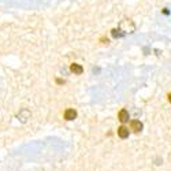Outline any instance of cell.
<instances>
[{"label":"cell","instance_id":"1","mask_svg":"<svg viewBox=\"0 0 171 171\" xmlns=\"http://www.w3.org/2000/svg\"><path fill=\"white\" fill-rule=\"evenodd\" d=\"M75 118H77V112H75V110L69 108V110L64 111V119H66V120H73V119H75Z\"/></svg>","mask_w":171,"mask_h":171},{"label":"cell","instance_id":"2","mask_svg":"<svg viewBox=\"0 0 171 171\" xmlns=\"http://www.w3.org/2000/svg\"><path fill=\"white\" fill-rule=\"evenodd\" d=\"M130 127H131V130H133V131L138 133V131L142 130V123L140 122V120H131V122H130Z\"/></svg>","mask_w":171,"mask_h":171},{"label":"cell","instance_id":"3","mask_svg":"<svg viewBox=\"0 0 171 171\" xmlns=\"http://www.w3.org/2000/svg\"><path fill=\"white\" fill-rule=\"evenodd\" d=\"M118 118H119V120H120L122 123L129 122V112H127L126 110H120V111H119Z\"/></svg>","mask_w":171,"mask_h":171},{"label":"cell","instance_id":"4","mask_svg":"<svg viewBox=\"0 0 171 171\" xmlns=\"http://www.w3.org/2000/svg\"><path fill=\"white\" fill-rule=\"evenodd\" d=\"M118 136L120 138H126V137H129V129L127 127H125V126H120L118 129Z\"/></svg>","mask_w":171,"mask_h":171},{"label":"cell","instance_id":"5","mask_svg":"<svg viewBox=\"0 0 171 171\" xmlns=\"http://www.w3.org/2000/svg\"><path fill=\"white\" fill-rule=\"evenodd\" d=\"M70 70L74 73V74H82V71H84V69H82L81 64H77V63H73L70 66Z\"/></svg>","mask_w":171,"mask_h":171},{"label":"cell","instance_id":"6","mask_svg":"<svg viewBox=\"0 0 171 171\" xmlns=\"http://www.w3.org/2000/svg\"><path fill=\"white\" fill-rule=\"evenodd\" d=\"M119 30H116V29H114L112 30V36H114V37H119V36H120V33H118Z\"/></svg>","mask_w":171,"mask_h":171},{"label":"cell","instance_id":"7","mask_svg":"<svg viewBox=\"0 0 171 171\" xmlns=\"http://www.w3.org/2000/svg\"><path fill=\"white\" fill-rule=\"evenodd\" d=\"M168 101L171 103V93H168Z\"/></svg>","mask_w":171,"mask_h":171}]
</instances>
